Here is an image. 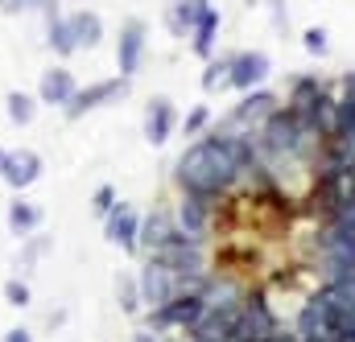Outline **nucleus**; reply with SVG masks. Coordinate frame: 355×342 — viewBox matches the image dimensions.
Wrapping results in <instances>:
<instances>
[{
	"instance_id": "f704fd0d",
	"label": "nucleus",
	"mask_w": 355,
	"mask_h": 342,
	"mask_svg": "<svg viewBox=\"0 0 355 342\" xmlns=\"http://www.w3.org/2000/svg\"><path fill=\"white\" fill-rule=\"evenodd\" d=\"M4 342H33V334L25 326H12V330H4Z\"/></svg>"
},
{
	"instance_id": "58836bf2",
	"label": "nucleus",
	"mask_w": 355,
	"mask_h": 342,
	"mask_svg": "<svg viewBox=\"0 0 355 342\" xmlns=\"http://www.w3.org/2000/svg\"><path fill=\"white\" fill-rule=\"evenodd\" d=\"M343 87H347V95H355V75H347V79H343Z\"/></svg>"
},
{
	"instance_id": "b1692460",
	"label": "nucleus",
	"mask_w": 355,
	"mask_h": 342,
	"mask_svg": "<svg viewBox=\"0 0 355 342\" xmlns=\"http://www.w3.org/2000/svg\"><path fill=\"white\" fill-rule=\"evenodd\" d=\"M211 0H170V8H166V21H170V29H174L178 37H186L190 29H194V21L202 17V8H207Z\"/></svg>"
},
{
	"instance_id": "f8f14e48",
	"label": "nucleus",
	"mask_w": 355,
	"mask_h": 342,
	"mask_svg": "<svg viewBox=\"0 0 355 342\" xmlns=\"http://www.w3.org/2000/svg\"><path fill=\"white\" fill-rule=\"evenodd\" d=\"M335 322H339V314H335L318 293H314V297L302 305V314H297V330H293V334H297L302 342H306V339L331 342V339H335Z\"/></svg>"
},
{
	"instance_id": "f257e3e1",
	"label": "nucleus",
	"mask_w": 355,
	"mask_h": 342,
	"mask_svg": "<svg viewBox=\"0 0 355 342\" xmlns=\"http://www.w3.org/2000/svg\"><path fill=\"white\" fill-rule=\"evenodd\" d=\"M248 170H257V141L248 132H215L207 141L186 145L174 165V181L182 186V194L219 198Z\"/></svg>"
},
{
	"instance_id": "1a4fd4ad",
	"label": "nucleus",
	"mask_w": 355,
	"mask_h": 342,
	"mask_svg": "<svg viewBox=\"0 0 355 342\" xmlns=\"http://www.w3.org/2000/svg\"><path fill=\"white\" fill-rule=\"evenodd\" d=\"M103 240L112 248H120V252H137L141 248V215L128 202H116L103 215Z\"/></svg>"
},
{
	"instance_id": "72a5a7b5",
	"label": "nucleus",
	"mask_w": 355,
	"mask_h": 342,
	"mask_svg": "<svg viewBox=\"0 0 355 342\" xmlns=\"http://www.w3.org/2000/svg\"><path fill=\"white\" fill-rule=\"evenodd\" d=\"M302 46H306L314 58H322V54H327V29H322V25H310V29L302 33Z\"/></svg>"
},
{
	"instance_id": "0eeeda50",
	"label": "nucleus",
	"mask_w": 355,
	"mask_h": 342,
	"mask_svg": "<svg viewBox=\"0 0 355 342\" xmlns=\"http://www.w3.org/2000/svg\"><path fill=\"white\" fill-rule=\"evenodd\" d=\"M236 326H240V301H232V305H207L202 318L186 334H190V342H232L236 339Z\"/></svg>"
},
{
	"instance_id": "dca6fc26",
	"label": "nucleus",
	"mask_w": 355,
	"mask_h": 342,
	"mask_svg": "<svg viewBox=\"0 0 355 342\" xmlns=\"http://www.w3.org/2000/svg\"><path fill=\"white\" fill-rule=\"evenodd\" d=\"M178 128V116H174V99L170 95H153L149 107H145V141L149 145H166Z\"/></svg>"
},
{
	"instance_id": "ddd939ff",
	"label": "nucleus",
	"mask_w": 355,
	"mask_h": 342,
	"mask_svg": "<svg viewBox=\"0 0 355 342\" xmlns=\"http://www.w3.org/2000/svg\"><path fill=\"white\" fill-rule=\"evenodd\" d=\"M211 215H215V198H207V194H182V202H178V231L186 240L202 244V235L211 227Z\"/></svg>"
},
{
	"instance_id": "412c9836",
	"label": "nucleus",
	"mask_w": 355,
	"mask_h": 342,
	"mask_svg": "<svg viewBox=\"0 0 355 342\" xmlns=\"http://www.w3.org/2000/svg\"><path fill=\"white\" fill-rule=\"evenodd\" d=\"M215 37H219V8H215V4H207V8H202V17H198V21H194V29H190V50H194L198 58H211Z\"/></svg>"
},
{
	"instance_id": "4c0bfd02",
	"label": "nucleus",
	"mask_w": 355,
	"mask_h": 342,
	"mask_svg": "<svg viewBox=\"0 0 355 342\" xmlns=\"http://www.w3.org/2000/svg\"><path fill=\"white\" fill-rule=\"evenodd\" d=\"M265 342H302V339H297V334H281V330H277V334H272V339H265Z\"/></svg>"
},
{
	"instance_id": "393cba45",
	"label": "nucleus",
	"mask_w": 355,
	"mask_h": 342,
	"mask_svg": "<svg viewBox=\"0 0 355 342\" xmlns=\"http://www.w3.org/2000/svg\"><path fill=\"white\" fill-rule=\"evenodd\" d=\"M46 46L58 54V58H71L79 46H75V33H71V21L58 12V17H46Z\"/></svg>"
},
{
	"instance_id": "6e6552de",
	"label": "nucleus",
	"mask_w": 355,
	"mask_h": 342,
	"mask_svg": "<svg viewBox=\"0 0 355 342\" xmlns=\"http://www.w3.org/2000/svg\"><path fill=\"white\" fill-rule=\"evenodd\" d=\"M272 111H277V95H272V91H244V99L236 103V111L227 116V124L215 128V132H236V128H244V132L252 136V128H261Z\"/></svg>"
},
{
	"instance_id": "cd10ccee",
	"label": "nucleus",
	"mask_w": 355,
	"mask_h": 342,
	"mask_svg": "<svg viewBox=\"0 0 355 342\" xmlns=\"http://www.w3.org/2000/svg\"><path fill=\"white\" fill-rule=\"evenodd\" d=\"M116 301H120V314H141V285H137V276L132 272H120L116 276Z\"/></svg>"
},
{
	"instance_id": "c9c22d12",
	"label": "nucleus",
	"mask_w": 355,
	"mask_h": 342,
	"mask_svg": "<svg viewBox=\"0 0 355 342\" xmlns=\"http://www.w3.org/2000/svg\"><path fill=\"white\" fill-rule=\"evenodd\" d=\"M62 322H67V309H50V314H46V326H50V330H58Z\"/></svg>"
},
{
	"instance_id": "5701e85b",
	"label": "nucleus",
	"mask_w": 355,
	"mask_h": 342,
	"mask_svg": "<svg viewBox=\"0 0 355 342\" xmlns=\"http://www.w3.org/2000/svg\"><path fill=\"white\" fill-rule=\"evenodd\" d=\"M67 21H71V33H75V46H79V50H95V46H99V37H103V21H99V12L79 8V12H71Z\"/></svg>"
},
{
	"instance_id": "4468645a",
	"label": "nucleus",
	"mask_w": 355,
	"mask_h": 342,
	"mask_svg": "<svg viewBox=\"0 0 355 342\" xmlns=\"http://www.w3.org/2000/svg\"><path fill=\"white\" fill-rule=\"evenodd\" d=\"M42 173H46V161H42V153H33V149H8V161H4V186L8 190H17V194H25L33 181H42Z\"/></svg>"
},
{
	"instance_id": "9b49d317",
	"label": "nucleus",
	"mask_w": 355,
	"mask_h": 342,
	"mask_svg": "<svg viewBox=\"0 0 355 342\" xmlns=\"http://www.w3.org/2000/svg\"><path fill=\"white\" fill-rule=\"evenodd\" d=\"M145 21L141 17H128L124 25H120V42H116V66H120V75L124 79H132L137 71H141V62H145Z\"/></svg>"
},
{
	"instance_id": "a878e982",
	"label": "nucleus",
	"mask_w": 355,
	"mask_h": 342,
	"mask_svg": "<svg viewBox=\"0 0 355 342\" xmlns=\"http://www.w3.org/2000/svg\"><path fill=\"white\" fill-rule=\"evenodd\" d=\"M318 297L335 309V314H355V280H327L318 289Z\"/></svg>"
},
{
	"instance_id": "aec40b11",
	"label": "nucleus",
	"mask_w": 355,
	"mask_h": 342,
	"mask_svg": "<svg viewBox=\"0 0 355 342\" xmlns=\"http://www.w3.org/2000/svg\"><path fill=\"white\" fill-rule=\"evenodd\" d=\"M174 235H178V223H174V215H170V210H162V206H157L149 219H141V248H149V252H153V248L170 244Z\"/></svg>"
},
{
	"instance_id": "f3484780",
	"label": "nucleus",
	"mask_w": 355,
	"mask_h": 342,
	"mask_svg": "<svg viewBox=\"0 0 355 342\" xmlns=\"http://www.w3.org/2000/svg\"><path fill=\"white\" fill-rule=\"evenodd\" d=\"M75 91H79V83H75V75H71L67 66H50V71H42V83H37V103L67 107Z\"/></svg>"
},
{
	"instance_id": "2f4dec72",
	"label": "nucleus",
	"mask_w": 355,
	"mask_h": 342,
	"mask_svg": "<svg viewBox=\"0 0 355 342\" xmlns=\"http://www.w3.org/2000/svg\"><path fill=\"white\" fill-rule=\"evenodd\" d=\"M207 124H211V107H202V103H198V107H190V116L182 120V132H186V136H198Z\"/></svg>"
},
{
	"instance_id": "9d476101",
	"label": "nucleus",
	"mask_w": 355,
	"mask_h": 342,
	"mask_svg": "<svg viewBox=\"0 0 355 342\" xmlns=\"http://www.w3.org/2000/svg\"><path fill=\"white\" fill-rule=\"evenodd\" d=\"M137 285H141V301H145L149 309L166 305V301L178 293V276L166 268V264H157L153 256L141 264V272H137Z\"/></svg>"
},
{
	"instance_id": "a211bd4d",
	"label": "nucleus",
	"mask_w": 355,
	"mask_h": 342,
	"mask_svg": "<svg viewBox=\"0 0 355 342\" xmlns=\"http://www.w3.org/2000/svg\"><path fill=\"white\" fill-rule=\"evenodd\" d=\"M327 91L318 79H293V91H289V103H285V111L302 124V128H310V111L318 107V99H322Z\"/></svg>"
},
{
	"instance_id": "473e14b6",
	"label": "nucleus",
	"mask_w": 355,
	"mask_h": 342,
	"mask_svg": "<svg viewBox=\"0 0 355 342\" xmlns=\"http://www.w3.org/2000/svg\"><path fill=\"white\" fill-rule=\"evenodd\" d=\"M112 206H116V186H107V181H103V186H95V194H91V210L103 219Z\"/></svg>"
},
{
	"instance_id": "6ab92c4d",
	"label": "nucleus",
	"mask_w": 355,
	"mask_h": 342,
	"mask_svg": "<svg viewBox=\"0 0 355 342\" xmlns=\"http://www.w3.org/2000/svg\"><path fill=\"white\" fill-rule=\"evenodd\" d=\"M42 219H46V210L37 206V202H25L21 194L8 202V231L17 235V240H25V235H33L37 227H42Z\"/></svg>"
},
{
	"instance_id": "423d86ee",
	"label": "nucleus",
	"mask_w": 355,
	"mask_h": 342,
	"mask_svg": "<svg viewBox=\"0 0 355 342\" xmlns=\"http://www.w3.org/2000/svg\"><path fill=\"white\" fill-rule=\"evenodd\" d=\"M149 256L157 260V264H166L174 276H186V280H194V276H202V272H207V260H202V252H198V244H194V240H186L182 231H178L170 244L153 248Z\"/></svg>"
},
{
	"instance_id": "c85d7f7f",
	"label": "nucleus",
	"mask_w": 355,
	"mask_h": 342,
	"mask_svg": "<svg viewBox=\"0 0 355 342\" xmlns=\"http://www.w3.org/2000/svg\"><path fill=\"white\" fill-rule=\"evenodd\" d=\"M0 297H4V305H12V309H25V305L33 301V293H29V280H25V276H8V280L0 285Z\"/></svg>"
},
{
	"instance_id": "7c9ffc66",
	"label": "nucleus",
	"mask_w": 355,
	"mask_h": 342,
	"mask_svg": "<svg viewBox=\"0 0 355 342\" xmlns=\"http://www.w3.org/2000/svg\"><path fill=\"white\" fill-rule=\"evenodd\" d=\"M227 71H232V58H207L202 91H219V87H227Z\"/></svg>"
},
{
	"instance_id": "bb28decb",
	"label": "nucleus",
	"mask_w": 355,
	"mask_h": 342,
	"mask_svg": "<svg viewBox=\"0 0 355 342\" xmlns=\"http://www.w3.org/2000/svg\"><path fill=\"white\" fill-rule=\"evenodd\" d=\"M4 111H8V120H12L17 128H25V124H33V116H37V95L8 91V95H4Z\"/></svg>"
},
{
	"instance_id": "c756f323",
	"label": "nucleus",
	"mask_w": 355,
	"mask_h": 342,
	"mask_svg": "<svg viewBox=\"0 0 355 342\" xmlns=\"http://www.w3.org/2000/svg\"><path fill=\"white\" fill-rule=\"evenodd\" d=\"M0 12L17 17V12H46V17H58V0H0Z\"/></svg>"
},
{
	"instance_id": "f03ea898",
	"label": "nucleus",
	"mask_w": 355,
	"mask_h": 342,
	"mask_svg": "<svg viewBox=\"0 0 355 342\" xmlns=\"http://www.w3.org/2000/svg\"><path fill=\"white\" fill-rule=\"evenodd\" d=\"M306 136H314L310 128H302L289 111H272L265 124L257 128V145L265 149L268 157H289V153H302V145H306Z\"/></svg>"
},
{
	"instance_id": "a19ab883",
	"label": "nucleus",
	"mask_w": 355,
	"mask_h": 342,
	"mask_svg": "<svg viewBox=\"0 0 355 342\" xmlns=\"http://www.w3.org/2000/svg\"><path fill=\"white\" fill-rule=\"evenodd\" d=\"M166 342H178V339H166Z\"/></svg>"
},
{
	"instance_id": "e433bc0d",
	"label": "nucleus",
	"mask_w": 355,
	"mask_h": 342,
	"mask_svg": "<svg viewBox=\"0 0 355 342\" xmlns=\"http://www.w3.org/2000/svg\"><path fill=\"white\" fill-rule=\"evenodd\" d=\"M132 342H157V334H153V330H137V334H132Z\"/></svg>"
},
{
	"instance_id": "20e7f679",
	"label": "nucleus",
	"mask_w": 355,
	"mask_h": 342,
	"mask_svg": "<svg viewBox=\"0 0 355 342\" xmlns=\"http://www.w3.org/2000/svg\"><path fill=\"white\" fill-rule=\"evenodd\" d=\"M322 248H327V276L331 280H355V227L335 219L322 231Z\"/></svg>"
},
{
	"instance_id": "4be33fe9",
	"label": "nucleus",
	"mask_w": 355,
	"mask_h": 342,
	"mask_svg": "<svg viewBox=\"0 0 355 342\" xmlns=\"http://www.w3.org/2000/svg\"><path fill=\"white\" fill-rule=\"evenodd\" d=\"M50 252H54V235H37V231H33V235H25V240H21V252H17V264H12V268H17V276L37 272V264L50 256Z\"/></svg>"
},
{
	"instance_id": "39448f33",
	"label": "nucleus",
	"mask_w": 355,
	"mask_h": 342,
	"mask_svg": "<svg viewBox=\"0 0 355 342\" xmlns=\"http://www.w3.org/2000/svg\"><path fill=\"white\" fill-rule=\"evenodd\" d=\"M124 95H128V79H124V75H116V79H99V83H91V87H79L62 111H67V120H83L87 111L107 107V103H120Z\"/></svg>"
},
{
	"instance_id": "2eb2a0df",
	"label": "nucleus",
	"mask_w": 355,
	"mask_h": 342,
	"mask_svg": "<svg viewBox=\"0 0 355 342\" xmlns=\"http://www.w3.org/2000/svg\"><path fill=\"white\" fill-rule=\"evenodd\" d=\"M268 71H272V62H268L265 50H244V54H236L232 58V71H227V87H236V91H252L257 83H265Z\"/></svg>"
},
{
	"instance_id": "ea45409f",
	"label": "nucleus",
	"mask_w": 355,
	"mask_h": 342,
	"mask_svg": "<svg viewBox=\"0 0 355 342\" xmlns=\"http://www.w3.org/2000/svg\"><path fill=\"white\" fill-rule=\"evenodd\" d=\"M4 161H8V149H0V173H4Z\"/></svg>"
},
{
	"instance_id": "7ed1b4c3",
	"label": "nucleus",
	"mask_w": 355,
	"mask_h": 342,
	"mask_svg": "<svg viewBox=\"0 0 355 342\" xmlns=\"http://www.w3.org/2000/svg\"><path fill=\"white\" fill-rule=\"evenodd\" d=\"M281 326H277V314H272V305H268V297L257 289V293H248L244 301H240V326H236V339L232 342H265L272 339Z\"/></svg>"
}]
</instances>
